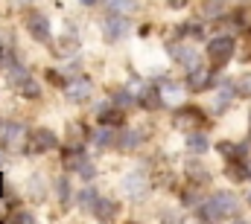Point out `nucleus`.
<instances>
[{
	"label": "nucleus",
	"mask_w": 251,
	"mask_h": 224,
	"mask_svg": "<svg viewBox=\"0 0 251 224\" xmlns=\"http://www.w3.org/2000/svg\"><path fill=\"white\" fill-rule=\"evenodd\" d=\"M240 210H243V204H240L237 195L219 192V195H213L210 201L201 204L199 216H201L204 222H225V219H240Z\"/></svg>",
	"instance_id": "nucleus-1"
},
{
	"label": "nucleus",
	"mask_w": 251,
	"mask_h": 224,
	"mask_svg": "<svg viewBox=\"0 0 251 224\" xmlns=\"http://www.w3.org/2000/svg\"><path fill=\"white\" fill-rule=\"evenodd\" d=\"M231 56H234V38L219 35V38H213V41L207 44V58H210V64H213V67L228 64V58H231Z\"/></svg>",
	"instance_id": "nucleus-2"
},
{
	"label": "nucleus",
	"mask_w": 251,
	"mask_h": 224,
	"mask_svg": "<svg viewBox=\"0 0 251 224\" xmlns=\"http://www.w3.org/2000/svg\"><path fill=\"white\" fill-rule=\"evenodd\" d=\"M29 140H32V134L26 131V125H18V122L6 125L3 143L9 146V152H26V149H29Z\"/></svg>",
	"instance_id": "nucleus-3"
},
{
	"label": "nucleus",
	"mask_w": 251,
	"mask_h": 224,
	"mask_svg": "<svg viewBox=\"0 0 251 224\" xmlns=\"http://www.w3.org/2000/svg\"><path fill=\"white\" fill-rule=\"evenodd\" d=\"M204 122V113L199 111V108H178V113L173 116V128H178V131H196L199 125Z\"/></svg>",
	"instance_id": "nucleus-4"
},
{
	"label": "nucleus",
	"mask_w": 251,
	"mask_h": 224,
	"mask_svg": "<svg viewBox=\"0 0 251 224\" xmlns=\"http://www.w3.org/2000/svg\"><path fill=\"white\" fill-rule=\"evenodd\" d=\"M123 192L126 198H143L149 192V178L143 172H128L123 178Z\"/></svg>",
	"instance_id": "nucleus-5"
},
{
	"label": "nucleus",
	"mask_w": 251,
	"mask_h": 224,
	"mask_svg": "<svg viewBox=\"0 0 251 224\" xmlns=\"http://www.w3.org/2000/svg\"><path fill=\"white\" fill-rule=\"evenodd\" d=\"M64 93H67V102H88L91 99V93H94V85H91V79H73V82H67L64 85Z\"/></svg>",
	"instance_id": "nucleus-6"
},
{
	"label": "nucleus",
	"mask_w": 251,
	"mask_h": 224,
	"mask_svg": "<svg viewBox=\"0 0 251 224\" xmlns=\"http://www.w3.org/2000/svg\"><path fill=\"white\" fill-rule=\"evenodd\" d=\"M26 32H29L35 41H47V38H50V23H47V18H44L41 12L26 15Z\"/></svg>",
	"instance_id": "nucleus-7"
},
{
	"label": "nucleus",
	"mask_w": 251,
	"mask_h": 224,
	"mask_svg": "<svg viewBox=\"0 0 251 224\" xmlns=\"http://www.w3.org/2000/svg\"><path fill=\"white\" fill-rule=\"evenodd\" d=\"M64 166H67V169H76V172H82L85 178H94V175H97L94 163H91L88 157H82V155H79V149H70V152L64 155Z\"/></svg>",
	"instance_id": "nucleus-8"
},
{
	"label": "nucleus",
	"mask_w": 251,
	"mask_h": 224,
	"mask_svg": "<svg viewBox=\"0 0 251 224\" xmlns=\"http://www.w3.org/2000/svg\"><path fill=\"white\" fill-rule=\"evenodd\" d=\"M126 32V15H111L102 21V35L105 41H120Z\"/></svg>",
	"instance_id": "nucleus-9"
},
{
	"label": "nucleus",
	"mask_w": 251,
	"mask_h": 224,
	"mask_svg": "<svg viewBox=\"0 0 251 224\" xmlns=\"http://www.w3.org/2000/svg\"><path fill=\"white\" fill-rule=\"evenodd\" d=\"M210 79H213V73H210L207 67H193L190 76H187V88L196 90V93H201V90L210 88Z\"/></svg>",
	"instance_id": "nucleus-10"
},
{
	"label": "nucleus",
	"mask_w": 251,
	"mask_h": 224,
	"mask_svg": "<svg viewBox=\"0 0 251 224\" xmlns=\"http://www.w3.org/2000/svg\"><path fill=\"white\" fill-rule=\"evenodd\" d=\"M29 149H32V152L56 149V134H53L50 128H35V131H32V140H29Z\"/></svg>",
	"instance_id": "nucleus-11"
},
{
	"label": "nucleus",
	"mask_w": 251,
	"mask_h": 224,
	"mask_svg": "<svg viewBox=\"0 0 251 224\" xmlns=\"http://www.w3.org/2000/svg\"><path fill=\"white\" fill-rule=\"evenodd\" d=\"M170 56L176 58V61H181L187 70L193 67H199V56H196V47H187V44H173L170 47Z\"/></svg>",
	"instance_id": "nucleus-12"
},
{
	"label": "nucleus",
	"mask_w": 251,
	"mask_h": 224,
	"mask_svg": "<svg viewBox=\"0 0 251 224\" xmlns=\"http://www.w3.org/2000/svg\"><path fill=\"white\" fill-rule=\"evenodd\" d=\"M158 93H161V102L164 105H181V99H184L181 85H176V82H161L158 85Z\"/></svg>",
	"instance_id": "nucleus-13"
},
{
	"label": "nucleus",
	"mask_w": 251,
	"mask_h": 224,
	"mask_svg": "<svg viewBox=\"0 0 251 224\" xmlns=\"http://www.w3.org/2000/svg\"><path fill=\"white\" fill-rule=\"evenodd\" d=\"M234 96H237V88H234L231 82H219V90H216V96H213V111L222 113Z\"/></svg>",
	"instance_id": "nucleus-14"
},
{
	"label": "nucleus",
	"mask_w": 251,
	"mask_h": 224,
	"mask_svg": "<svg viewBox=\"0 0 251 224\" xmlns=\"http://www.w3.org/2000/svg\"><path fill=\"white\" fill-rule=\"evenodd\" d=\"M67 146L70 149H82L85 146V140H88V131H85V125L82 122H67Z\"/></svg>",
	"instance_id": "nucleus-15"
},
{
	"label": "nucleus",
	"mask_w": 251,
	"mask_h": 224,
	"mask_svg": "<svg viewBox=\"0 0 251 224\" xmlns=\"http://www.w3.org/2000/svg\"><path fill=\"white\" fill-rule=\"evenodd\" d=\"M91 140L100 146V149H108V146H114V140H117V134H114V128L108 125V122H100V128L91 134Z\"/></svg>",
	"instance_id": "nucleus-16"
},
{
	"label": "nucleus",
	"mask_w": 251,
	"mask_h": 224,
	"mask_svg": "<svg viewBox=\"0 0 251 224\" xmlns=\"http://www.w3.org/2000/svg\"><path fill=\"white\" fill-rule=\"evenodd\" d=\"M15 88H18V93H21L24 99H38V96H41V88H38V82H35L32 76L21 79V82H18Z\"/></svg>",
	"instance_id": "nucleus-17"
},
{
	"label": "nucleus",
	"mask_w": 251,
	"mask_h": 224,
	"mask_svg": "<svg viewBox=\"0 0 251 224\" xmlns=\"http://www.w3.org/2000/svg\"><path fill=\"white\" fill-rule=\"evenodd\" d=\"M102 3H105V9H108L111 15H131V12L137 9L134 0H102Z\"/></svg>",
	"instance_id": "nucleus-18"
},
{
	"label": "nucleus",
	"mask_w": 251,
	"mask_h": 224,
	"mask_svg": "<svg viewBox=\"0 0 251 224\" xmlns=\"http://www.w3.org/2000/svg\"><path fill=\"white\" fill-rule=\"evenodd\" d=\"M140 143H143V131L140 128H128V131H123V137H120V149H126V152L137 149Z\"/></svg>",
	"instance_id": "nucleus-19"
},
{
	"label": "nucleus",
	"mask_w": 251,
	"mask_h": 224,
	"mask_svg": "<svg viewBox=\"0 0 251 224\" xmlns=\"http://www.w3.org/2000/svg\"><path fill=\"white\" fill-rule=\"evenodd\" d=\"M187 178H190V180H196V183H207V180H210V172L204 169V163L190 160V163H187Z\"/></svg>",
	"instance_id": "nucleus-20"
},
{
	"label": "nucleus",
	"mask_w": 251,
	"mask_h": 224,
	"mask_svg": "<svg viewBox=\"0 0 251 224\" xmlns=\"http://www.w3.org/2000/svg\"><path fill=\"white\" fill-rule=\"evenodd\" d=\"M219 152L231 160V163H237V160H243V155H246V146H234V143H219Z\"/></svg>",
	"instance_id": "nucleus-21"
},
{
	"label": "nucleus",
	"mask_w": 251,
	"mask_h": 224,
	"mask_svg": "<svg viewBox=\"0 0 251 224\" xmlns=\"http://www.w3.org/2000/svg\"><path fill=\"white\" fill-rule=\"evenodd\" d=\"M187 149H190V152H196V155L207 152V137H204V134H196V131H190V134H187Z\"/></svg>",
	"instance_id": "nucleus-22"
},
{
	"label": "nucleus",
	"mask_w": 251,
	"mask_h": 224,
	"mask_svg": "<svg viewBox=\"0 0 251 224\" xmlns=\"http://www.w3.org/2000/svg\"><path fill=\"white\" fill-rule=\"evenodd\" d=\"M140 105H143V108H161L164 102H161V93H158L155 88H146V90L140 93Z\"/></svg>",
	"instance_id": "nucleus-23"
},
{
	"label": "nucleus",
	"mask_w": 251,
	"mask_h": 224,
	"mask_svg": "<svg viewBox=\"0 0 251 224\" xmlns=\"http://www.w3.org/2000/svg\"><path fill=\"white\" fill-rule=\"evenodd\" d=\"M97 201H100V195H97V189H91V186H85V189L79 192V207H85V210H94V207H97Z\"/></svg>",
	"instance_id": "nucleus-24"
},
{
	"label": "nucleus",
	"mask_w": 251,
	"mask_h": 224,
	"mask_svg": "<svg viewBox=\"0 0 251 224\" xmlns=\"http://www.w3.org/2000/svg\"><path fill=\"white\" fill-rule=\"evenodd\" d=\"M114 210H117V207H114L111 201L100 198V201H97V207H94V216H97V219H105V222H108V219H114Z\"/></svg>",
	"instance_id": "nucleus-25"
},
{
	"label": "nucleus",
	"mask_w": 251,
	"mask_h": 224,
	"mask_svg": "<svg viewBox=\"0 0 251 224\" xmlns=\"http://www.w3.org/2000/svg\"><path fill=\"white\" fill-rule=\"evenodd\" d=\"M234 88H237V96H246V99H249V96H251V73H246V76H240Z\"/></svg>",
	"instance_id": "nucleus-26"
},
{
	"label": "nucleus",
	"mask_w": 251,
	"mask_h": 224,
	"mask_svg": "<svg viewBox=\"0 0 251 224\" xmlns=\"http://www.w3.org/2000/svg\"><path fill=\"white\" fill-rule=\"evenodd\" d=\"M56 195H59L62 201L70 198V183H67V178H59V180H56Z\"/></svg>",
	"instance_id": "nucleus-27"
},
{
	"label": "nucleus",
	"mask_w": 251,
	"mask_h": 224,
	"mask_svg": "<svg viewBox=\"0 0 251 224\" xmlns=\"http://www.w3.org/2000/svg\"><path fill=\"white\" fill-rule=\"evenodd\" d=\"M9 222H15V224H29V222H32V213H26V210H15V213L9 216Z\"/></svg>",
	"instance_id": "nucleus-28"
},
{
	"label": "nucleus",
	"mask_w": 251,
	"mask_h": 224,
	"mask_svg": "<svg viewBox=\"0 0 251 224\" xmlns=\"http://www.w3.org/2000/svg\"><path fill=\"white\" fill-rule=\"evenodd\" d=\"M100 122H108V125H120V122H123V113H120V111H108V113H102V116H100Z\"/></svg>",
	"instance_id": "nucleus-29"
},
{
	"label": "nucleus",
	"mask_w": 251,
	"mask_h": 224,
	"mask_svg": "<svg viewBox=\"0 0 251 224\" xmlns=\"http://www.w3.org/2000/svg\"><path fill=\"white\" fill-rule=\"evenodd\" d=\"M29 192H32V198H35V201H41V198H44V189H41V178H38V175L32 178V183H29Z\"/></svg>",
	"instance_id": "nucleus-30"
},
{
	"label": "nucleus",
	"mask_w": 251,
	"mask_h": 224,
	"mask_svg": "<svg viewBox=\"0 0 251 224\" xmlns=\"http://www.w3.org/2000/svg\"><path fill=\"white\" fill-rule=\"evenodd\" d=\"M9 44H12V35H6V32H0V61H3V53L9 50Z\"/></svg>",
	"instance_id": "nucleus-31"
},
{
	"label": "nucleus",
	"mask_w": 251,
	"mask_h": 224,
	"mask_svg": "<svg viewBox=\"0 0 251 224\" xmlns=\"http://www.w3.org/2000/svg\"><path fill=\"white\" fill-rule=\"evenodd\" d=\"M12 213H9V204H6V198H0V222H6Z\"/></svg>",
	"instance_id": "nucleus-32"
},
{
	"label": "nucleus",
	"mask_w": 251,
	"mask_h": 224,
	"mask_svg": "<svg viewBox=\"0 0 251 224\" xmlns=\"http://www.w3.org/2000/svg\"><path fill=\"white\" fill-rule=\"evenodd\" d=\"M170 6H176V9H178V6H184V0H170Z\"/></svg>",
	"instance_id": "nucleus-33"
},
{
	"label": "nucleus",
	"mask_w": 251,
	"mask_h": 224,
	"mask_svg": "<svg viewBox=\"0 0 251 224\" xmlns=\"http://www.w3.org/2000/svg\"><path fill=\"white\" fill-rule=\"evenodd\" d=\"M6 137V122H0V140Z\"/></svg>",
	"instance_id": "nucleus-34"
},
{
	"label": "nucleus",
	"mask_w": 251,
	"mask_h": 224,
	"mask_svg": "<svg viewBox=\"0 0 251 224\" xmlns=\"http://www.w3.org/2000/svg\"><path fill=\"white\" fill-rule=\"evenodd\" d=\"M82 3H85V6H94V3H97V0H82Z\"/></svg>",
	"instance_id": "nucleus-35"
},
{
	"label": "nucleus",
	"mask_w": 251,
	"mask_h": 224,
	"mask_svg": "<svg viewBox=\"0 0 251 224\" xmlns=\"http://www.w3.org/2000/svg\"><path fill=\"white\" fill-rule=\"evenodd\" d=\"M246 169H249V178H251V160H249V163H246Z\"/></svg>",
	"instance_id": "nucleus-36"
},
{
	"label": "nucleus",
	"mask_w": 251,
	"mask_h": 224,
	"mask_svg": "<svg viewBox=\"0 0 251 224\" xmlns=\"http://www.w3.org/2000/svg\"><path fill=\"white\" fill-rule=\"evenodd\" d=\"M18 3H29V0H18Z\"/></svg>",
	"instance_id": "nucleus-37"
},
{
	"label": "nucleus",
	"mask_w": 251,
	"mask_h": 224,
	"mask_svg": "<svg viewBox=\"0 0 251 224\" xmlns=\"http://www.w3.org/2000/svg\"><path fill=\"white\" fill-rule=\"evenodd\" d=\"M0 163H3V152H0Z\"/></svg>",
	"instance_id": "nucleus-38"
},
{
	"label": "nucleus",
	"mask_w": 251,
	"mask_h": 224,
	"mask_svg": "<svg viewBox=\"0 0 251 224\" xmlns=\"http://www.w3.org/2000/svg\"><path fill=\"white\" fill-rule=\"evenodd\" d=\"M249 201H251V195H249Z\"/></svg>",
	"instance_id": "nucleus-39"
},
{
	"label": "nucleus",
	"mask_w": 251,
	"mask_h": 224,
	"mask_svg": "<svg viewBox=\"0 0 251 224\" xmlns=\"http://www.w3.org/2000/svg\"><path fill=\"white\" fill-rule=\"evenodd\" d=\"M249 140H251V134H249Z\"/></svg>",
	"instance_id": "nucleus-40"
}]
</instances>
